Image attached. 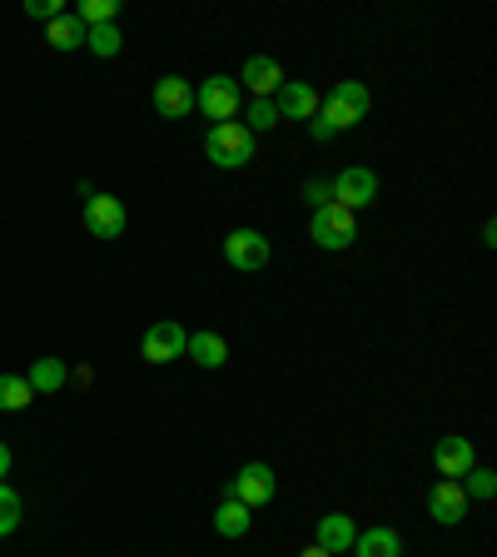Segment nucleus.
Returning <instances> with one entry per match:
<instances>
[{
	"label": "nucleus",
	"instance_id": "28",
	"mask_svg": "<svg viewBox=\"0 0 497 557\" xmlns=\"http://www.w3.org/2000/svg\"><path fill=\"white\" fill-rule=\"evenodd\" d=\"M25 15H35V21H55V15H65V5H60V0H25Z\"/></svg>",
	"mask_w": 497,
	"mask_h": 557
},
{
	"label": "nucleus",
	"instance_id": "11",
	"mask_svg": "<svg viewBox=\"0 0 497 557\" xmlns=\"http://www.w3.org/2000/svg\"><path fill=\"white\" fill-rule=\"evenodd\" d=\"M274 110L278 120H313L319 115V90L309 81H284L274 95Z\"/></svg>",
	"mask_w": 497,
	"mask_h": 557
},
{
	"label": "nucleus",
	"instance_id": "9",
	"mask_svg": "<svg viewBox=\"0 0 497 557\" xmlns=\"http://www.w3.org/2000/svg\"><path fill=\"white\" fill-rule=\"evenodd\" d=\"M224 259H229V269L259 274V269L269 264V234H259V230H234L229 239H224Z\"/></svg>",
	"mask_w": 497,
	"mask_h": 557
},
{
	"label": "nucleus",
	"instance_id": "29",
	"mask_svg": "<svg viewBox=\"0 0 497 557\" xmlns=\"http://www.w3.org/2000/svg\"><path fill=\"white\" fill-rule=\"evenodd\" d=\"M309 135H313V145H328V139H334V129H328L324 120L313 115V120H309Z\"/></svg>",
	"mask_w": 497,
	"mask_h": 557
},
{
	"label": "nucleus",
	"instance_id": "22",
	"mask_svg": "<svg viewBox=\"0 0 497 557\" xmlns=\"http://www.w3.org/2000/svg\"><path fill=\"white\" fill-rule=\"evenodd\" d=\"M21 518H25L21 493H15L11 483H0V537H11L15 528H21Z\"/></svg>",
	"mask_w": 497,
	"mask_h": 557
},
{
	"label": "nucleus",
	"instance_id": "2",
	"mask_svg": "<svg viewBox=\"0 0 497 557\" xmlns=\"http://www.w3.org/2000/svg\"><path fill=\"white\" fill-rule=\"evenodd\" d=\"M204 154H209V164H220V170H244V164L254 160V135H249V125H239V120L209 125Z\"/></svg>",
	"mask_w": 497,
	"mask_h": 557
},
{
	"label": "nucleus",
	"instance_id": "25",
	"mask_svg": "<svg viewBox=\"0 0 497 557\" xmlns=\"http://www.w3.org/2000/svg\"><path fill=\"white\" fill-rule=\"evenodd\" d=\"M115 11H120V0H85L80 11V25L90 30V25H115Z\"/></svg>",
	"mask_w": 497,
	"mask_h": 557
},
{
	"label": "nucleus",
	"instance_id": "17",
	"mask_svg": "<svg viewBox=\"0 0 497 557\" xmlns=\"http://www.w3.org/2000/svg\"><path fill=\"white\" fill-rule=\"evenodd\" d=\"M25 383H30V394H60V388L70 383L65 359H35L30 373H25Z\"/></svg>",
	"mask_w": 497,
	"mask_h": 557
},
{
	"label": "nucleus",
	"instance_id": "14",
	"mask_svg": "<svg viewBox=\"0 0 497 557\" xmlns=\"http://www.w3.org/2000/svg\"><path fill=\"white\" fill-rule=\"evenodd\" d=\"M239 85H249L259 100H274L278 85H284V70H278V60H269V55H249L239 70Z\"/></svg>",
	"mask_w": 497,
	"mask_h": 557
},
{
	"label": "nucleus",
	"instance_id": "3",
	"mask_svg": "<svg viewBox=\"0 0 497 557\" xmlns=\"http://www.w3.org/2000/svg\"><path fill=\"white\" fill-rule=\"evenodd\" d=\"M309 234L319 249H348V244L359 239V220H353V209H344V205H324V209H313Z\"/></svg>",
	"mask_w": 497,
	"mask_h": 557
},
{
	"label": "nucleus",
	"instance_id": "4",
	"mask_svg": "<svg viewBox=\"0 0 497 557\" xmlns=\"http://www.w3.org/2000/svg\"><path fill=\"white\" fill-rule=\"evenodd\" d=\"M239 100H244V85L229 81V75H209V81L195 90V110H204L214 125L239 115Z\"/></svg>",
	"mask_w": 497,
	"mask_h": 557
},
{
	"label": "nucleus",
	"instance_id": "10",
	"mask_svg": "<svg viewBox=\"0 0 497 557\" xmlns=\"http://www.w3.org/2000/svg\"><path fill=\"white\" fill-rule=\"evenodd\" d=\"M154 110H160L164 120H189L195 90H189L185 75H160V81H154Z\"/></svg>",
	"mask_w": 497,
	"mask_h": 557
},
{
	"label": "nucleus",
	"instance_id": "30",
	"mask_svg": "<svg viewBox=\"0 0 497 557\" xmlns=\"http://www.w3.org/2000/svg\"><path fill=\"white\" fill-rule=\"evenodd\" d=\"M11 473V448H5V443H0V478Z\"/></svg>",
	"mask_w": 497,
	"mask_h": 557
},
{
	"label": "nucleus",
	"instance_id": "16",
	"mask_svg": "<svg viewBox=\"0 0 497 557\" xmlns=\"http://www.w3.org/2000/svg\"><path fill=\"white\" fill-rule=\"evenodd\" d=\"M185 354L199 363V369H224L229 363V344H224L220 334H189V344H185Z\"/></svg>",
	"mask_w": 497,
	"mask_h": 557
},
{
	"label": "nucleus",
	"instance_id": "6",
	"mask_svg": "<svg viewBox=\"0 0 497 557\" xmlns=\"http://www.w3.org/2000/svg\"><path fill=\"white\" fill-rule=\"evenodd\" d=\"M125 224H129V214H125V205H120L110 189H95V195L85 199V230H90L95 239H120Z\"/></svg>",
	"mask_w": 497,
	"mask_h": 557
},
{
	"label": "nucleus",
	"instance_id": "31",
	"mask_svg": "<svg viewBox=\"0 0 497 557\" xmlns=\"http://www.w3.org/2000/svg\"><path fill=\"white\" fill-rule=\"evenodd\" d=\"M303 557H328V553H324V547H309V553H303Z\"/></svg>",
	"mask_w": 497,
	"mask_h": 557
},
{
	"label": "nucleus",
	"instance_id": "13",
	"mask_svg": "<svg viewBox=\"0 0 497 557\" xmlns=\"http://www.w3.org/2000/svg\"><path fill=\"white\" fill-rule=\"evenodd\" d=\"M353 537H359V528H353L348 512H324V518H319V533H313V547H324L328 557H338L353 547Z\"/></svg>",
	"mask_w": 497,
	"mask_h": 557
},
{
	"label": "nucleus",
	"instance_id": "26",
	"mask_svg": "<svg viewBox=\"0 0 497 557\" xmlns=\"http://www.w3.org/2000/svg\"><path fill=\"white\" fill-rule=\"evenodd\" d=\"M274 125H278L274 100H254V104H249V135H259V129H274Z\"/></svg>",
	"mask_w": 497,
	"mask_h": 557
},
{
	"label": "nucleus",
	"instance_id": "1",
	"mask_svg": "<svg viewBox=\"0 0 497 557\" xmlns=\"http://www.w3.org/2000/svg\"><path fill=\"white\" fill-rule=\"evenodd\" d=\"M369 104H373V95H369V85L363 81H338L334 90L319 100V120H324L328 129H353L363 115H369Z\"/></svg>",
	"mask_w": 497,
	"mask_h": 557
},
{
	"label": "nucleus",
	"instance_id": "24",
	"mask_svg": "<svg viewBox=\"0 0 497 557\" xmlns=\"http://www.w3.org/2000/svg\"><path fill=\"white\" fill-rule=\"evenodd\" d=\"M468 483H463V493H468V503H487V498H493V493H497V473H493V468H468Z\"/></svg>",
	"mask_w": 497,
	"mask_h": 557
},
{
	"label": "nucleus",
	"instance_id": "7",
	"mask_svg": "<svg viewBox=\"0 0 497 557\" xmlns=\"http://www.w3.org/2000/svg\"><path fill=\"white\" fill-rule=\"evenodd\" d=\"M328 189H334V205H344V209L359 214V209H369L373 199H378V174L353 164V170H338L334 180H328Z\"/></svg>",
	"mask_w": 497,
	"mask_h": 557
},
{
	"label": "nucleus",
	"instance_id": "15",
	"mask_svg": "<svg viewBox=\"0 0 497 557\" xmlns=\"http://www.w3.org/2000/svg\"><path fill=\"white\" fill-rule=\"evenodd\" d=\"M433 463H438V473H443V478H452V483H458V478H463L468 468H477L473 443H468V438H443L438 448H433Z\"/></svg>",
	"mask_w": 497,
	"mask_h": 557
},
{
	"label": "nucleus",
	"instance_id": "18",
	"mask_svg": "<svg viewBox=\"0 0 497 557\" xmlns=\"http://www.w3.org/2000/svg\"><path fill=\"white\" fill-rule=\"evenodd\" d=\"M353 553L359 557H403V537L394 528H369V533L353 537Z\"/></svg>",
	"mask_w": 497,
	"mask_h": 557
},
{
	"label": "nucleus",
	"instance_id": "5",
	"mask_svg": "<svg viewBox=\"0 0 497 557\" xmlns=\"http://www.w3.org/2000/svg\"><path fill=\"white\" fill-rule=\"evenodd\" d=\"M278 493V478L269 463H244L239 473L229 478V487H224V498H239L244 508H259V503H269Z\"/></svg>",
	"mask_w": 497,
	"mask_h": 557
},
{
	"label": "nucleus",
	"instance_id": "23",
	"mask_svg": "<svg viewBox=\"0 0 497 557\" xmlns=\"http://www.w3.org/2000/svg\"><path fill=\"white\" fill-rule=\"evenodd\" d=\"M120 46H125V35L115 30V25H90V35H85V50H95V55H120Z\"/></svg>",
	"mask_w": 497,
	"mask_h": 557
},
{
	"label": "nucleus",
	"instance_id": "20",
	"mask_svg": "<svg viewBox=\"0 0 497 557\" xmlns=\"http://www.w3.org/2000/svg\"><path fill=\"white\" fill-rule=\"evenodd\" d=\"M85 35H90V30L80 25V15L65 11V15H55V21H50V35H46V40H50L55 50H85Z\"/></svg>",
	"mask_w": 497,
	"mask_h": 557
},
{
	"label": "nucleus",
	"instance_id": "8",
	"mask_svg": "<svg viewBox=\"0 0 497 557\" xmlns=\"http://www.w3.org/2000/svg\"><path fill=\"white\" fill-rule=\"evenodd\" d=\"M185 324H174V319H160V324H150V334L139 338V354L150 363H174V359H185Z\"/></svg>",
	"mask_w": 497,
	"mask_h": 557
},
{
	"label": "nucleus",
	"instance_id": "21",
	"mask_svg": "<svg viewBox=\"0 0 497 557\" xmlns=\"http://www.w3.org/2000/svg\"><path fill=\"white\" fill-rule=\"evenodd\" d=\"M30 383L21 379V373H0V413H21V408H30Z\"/></svg>",
	"mask_w": 497,
	"mask_h": 557
},
{
	"label": "nucleus",
	"instance_id": "12",
	"mask_svg": "<svg viewBox=\"0 0 497 557\" xmlns=\"http://www.w3.org/2000/svg\"><path fill=\"white\" fill-rule=\"evenodd\" d=\"M428 512L443 522V528H458V522L468 518V493H463V483L443 478V483L428 493Z\"/></svg>",
	"mask_w": 497,
	"mask_h": 557
},
{
	"label": "nucleus",
	"instance_id": "19",
	"mask_svg": "<svg viewBox=\"0 0 497 557\" xmlns=\"http://www.w3.org/2000/svg\"><path fill=\"white\" fill-rule=\"evenodd\" d=\"M254 528V508H244L239 498H224L220 512H214V533L220 537H244Z\"/></svg>",
	"mask_w": 497,
	"mask_h": 557
},
{
	"label": "nucleus",
	"instance_id": "27",
	"mask_svg": "<svg viewBox=\"0 0 497 557\" xmlns=\"http://www.w3.org/2000/svg\"><path fill=\"white\" fill-rule=\"evenodd\" d=\"M303 199H309L313 209H324V205H334V189H328V180H309V185H303Z\"/></svg>",
	"mask_w": 497,
	"mask_h": 557
}]
</instances>
